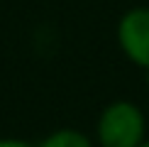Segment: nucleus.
<instances>
[{
	"instance_id": "1",
	"label": "nucleus",
	"mask_w": 149,
	"mask_h": 147,
	"mask_svg": "<svg viewBox=\"0 0 149 147\" xmlns=\"http://www.w3.org/2000/svg\"><path fill=\"white\" fill-rule=\"evenodd\" d=\"M147 140V115L134 101L117 98L100 110L95 120L98 147H139Z\"/></svg>"
},
{
	"instance_id": "4",
	"label": "nucleus",
	"mask_w": 149,
	"mask_h": 147,
	"mask_svg": "<svg viewBox=\"0 0 149 147\" xmlns=\"http://www.w3.org/2000/svg\"><path fill=\"white\" fill-rule=\"evenodd\" d=\"M0 147H37V145L20 140V137H0Z\"/></svg>"
},
{
	"instance_id": "5",
	"label": "nucleus",
	"mask_w": 149,
	"mask_h": 147,
	"mask_svg": "<svg viewBox=\"0 0 149 147\" xmlns=\"http://www.w3.org/2000/svg\"><path fill=\"white\" fill-rule=\"evenodd\" d=\"M139 147H149V137H147V140H144V142H142Z\"/></svg>"
},
{
	"instance_id": "6",
	"label": "nucleus",
	"mask_w": 149,
	"mask_h": 147,
	"mask_svg": "<svg viewBox=\"0 0 149 147\" xmlns=\"http://www.w3.org/2000/svg\"><path fill=\"white\" fill-rule=\"evenodd\" d=\"M144 76H147V86H149V69H144Z\"/></svg>"
},
{
	"instance_id": "3",
	"label": "nucleus",
	"mask_w": 149,
	"mask_h": 147,
	"mask_svg": "<svg viewBox=\"0 0 149 147\" xmlns=\"http://www.w3.org/2000/svg\"><path fill=\"white\" fill-rule=\"evenodd\" d=\"M37 147H95V140L76 127H59L47 137H42Z\"/></svg>"
},
{
	"instance_id": "2",
	"label": "nucleus",
	"mask_w": 149,
	"mask_h": 147,
	"mask_svg": "<svg viewBox=\"0 0 149 147\" xmlns=\"http://www.w3.org/2000/svg\"><path fill=\"white\" fill-rule=\"evenodd\" d=\"M117 47L125 57L139 66L149 69V5H134L122 12L115 27Z\"/></svg>"
}]
</instances>
